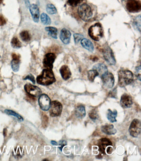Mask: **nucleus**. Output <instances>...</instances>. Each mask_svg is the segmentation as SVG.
Here are the masks:
<instances>
[{"label": "nucleus", "mask_w": 141, "mask_h": 161, "mask_svg": "<svg viewBox=\"0 0 141 161\" xmlns=\"http://www.w3.org/2000/svg\"><path fill=\"white\" fill-rule=\"evenodd\" d=\"M56 81L54 73L52 69H43L41 74L36 77L38 84L44 86H48L53 84Z\"/></svg>", "instance_id": "1"}, {"label": "nucleus", "mask_w": 141, "mask_h": 161, "mask_svg": "<svg viewBox=\"0 0 141 161\" xmlns=\"http://www.w3.org/2000/svg\"><path fill=\"white\" fill-rule=\"evenodd\" d=\"M119 85L123 87L133 82L134 75L133 72L128 70H121L118 72Z\"/></svg>", "instance_id": "2"}, {"label": "nucleus", "mask_w": 141, "mask_h": 161, "mask_svg": "<svg viewBox=\"0 0 141 161\" xmlns=\"http://www.w3.org/2000/svg\"><path fill=\"white\" fill-rule=\"evenodd\" d=\"M88 33L90 37L94 40L99 41L103 35V29L102 25L97 23L89 28Z\"/></svg>", "instance_id": "3"}, {"label": "nucleus", "mask_w": 141, "mask_h": 161, "mask_svg": "<svg viewBox=\"0 0 141 161\" xmlns=\"http://www.w3.org/2000/svg\"><path fill=\"white\" fill-rule=\"evenodd\" d=\"M79 16L84 21H88L92 17V13L91 8L86 4H83L79 6L78 10Z\"/></svg>", "instance_id": "4"}, {"label": "nucleus", "mask_w": 141, "mask_h": 161, "mask_svg": "<svg viewBox=\"0 0 141 161\" xmlns=\"http://www.w3.org/2000/svg\"><path fill=\"white\" fill-rule=\"evenodd\" d=\"M141 130V122L138 119L133 120L129 128L130 135L134 138H137L140 134Z\"/></svg>", "instance_id": "5"}, {"label": "nucleus", "mask_w": 141, "mask_h": 161, "mask_svg": "<svg viewBox=\"0 0 141 161\" xmlns=\"http://www.w3.org/2000/svg\"><path fill=\"white\" fill-rule=\"evenodd\" d=\"M50 109V115L51 117H59L62 113V104L57 101H52Z\"/></svg>", "instance_id": "6"}, {"label": "nucleus", "mask_w": 141, "mask_h": 161, "mask_svg": "<svg viewBox=\"0 0 141 161\" xmlns=\"http://www.w3.org/2000/svg\"><path fill=\"white\" fill-rule=\"evenodd\" d=\"M24 89L26 93L31 97L34 98L39 97L42 93L40 88L29 83H27L25 85Z\"/></svg>", "instance_id": "7"}, {"label": "nucleus", "mask_w": 141, "mask_h": 161, "mask_svg": "<svg viewBox=\"0 0 141 161\" xmlns=\"http://www.w3.org/2000/svg\"><path fill=\"white\" fill-rule=\"evenodd\" d=\"M38 102L40 107L43 111H47L50 109L51 102L47 94H41L39 98Z\"/></svg>", "instance_id": "8"}, {"label": "nucleus", "mask_w": 141, "mask_h": 161, "mask_svg": "<svg viewBox=\"0 0 141 161\" xmlns=\"http://www.w3.org/2000/svg\"><path fill=\"white\" fill-rule=\"evenodd\" d=\"M126 7L129 12H139L141 11V2L138 0H128Z\"/></svg>", "instance_id": "9"}, {"label": "nucleus", "mask_w": 141, "mask_h": 161, "mask_svg": "<svg viewBox=\"0 0 141 161\" xmlns=\"http://www.w3.org/2000/svg\"><path fill=\"white\" fill-rule=\"evenodd\" d=\"M101 77L104 86L108 88H112L114 87L115 79L112 73L108 72L102 75Z\"/></svg>", "instance_id": "10"}, {"label": "nucleus", "mask_w": 141, "mask_h": 161, "mask_svg": "<svg viewBox=\"0 0 141 161\" xmlns=\"http://www.w3.org/2000/svg\"><path fill=\"white\" fill-rule=\"evenodd\" d=\"M55 58L56 56L52 53H49L46 54L43 61V66L47 69L52 70Z\"/></svg>", "instance_id": "11"}, {"label": "nucleus", "mask_w": 141, "mask_h": 161, "mask_svg": "<svg viewBox=\"0 0 141 161\" xmlns=\"http://www.w3.org/2000/svg\"><path fill=\"white\" fill-rule=\"evenodd\" d=\"M103 55L107 62L110 65H114L116 63L114 53L110 47L107 46L103 50Z\"/></svg>", "instance_id": "12"}, {"label": "nucleus", "mask_w": 141, "mask_h": 161, "mask_svg": "<svg viewBox=\"0 0 141 161\" xmlns=\"http://www.w3.org/2000/svg\"><path fill=\"white\" fill-rule=\"evenodd\" d=\"M112 145L113 144L111 140L107 138H102V139H100L98 141V143H97V146L99 147V152L101 154H105V155H106L105 150L106 148L108 146H112Z\"/></svg>", "instance_id": "13"}, {"label": "nucleus", "mask_w": 141, "mask_h": 161, "mask_svg": "<svg viewBox=\"0 0 141 161\" xmlns=\"http://www.w3.org/2000/svg\"><path fill=\"white\" fill-rule=\"evenodd\" d=\"M120 103L123 108L125 109L130 108L133 104V99L131 96L126 93L123 94L121 97Z\"/></svg>", "instance_id": "14"}, {"label": "nucleus", "mask_w": 141, "mask_h": 161, "mask_svg": "<svg viewBox=\"0 0 141 161\" xmlns=\"http://www.w3.org/2000/svg\"><path fill=\"white\" fill-rule=\"evenodd\" d=\"M29 11L34 21L35 22H38L39 19V11L37 5L32 4L30 6Z\"/></svg>", "instance_id": "15"}, {"label": "nucleus", "mask_w": 141, "mask_h": 161, "mask_svg": "<svg viewBox=\"0 0 141 161\" xmlns=\"http://www.w3.org/2000/svg\"><path fill=\"white\" fill-rule=\"evenodd\" d=\"M60 37L64 44H68L70 42L71 33L68 30L64 28L61 31Z\"/></svg>", "instance_id": "16"}, {"label": "nucleus", "mask_w": 141, "mask_h": 161, "mask_svg": "<svg viewBox=\"0 0 141 161\" xmlns=\"http://www.w3.org/2000/svg\"><path fill=\"white\" fill-rule=\"evenodd\" d=\"M60 72L62 78L65 80L69 79L72 75L69 67L66 65H62V67H60Z\"/></svg>", "instance_id": "17"}, {"label": "nucleus", "mask_w": 141, "mask_h": 161, "mask_svg": "<svg viewBox=\"0 0 141 161\" xmlns=\"http://www.w3.org/2000/svg\"><path fill=\"white\" fill-rule=\"evenodd\" d=\"M102 132L108 135H114L116 133L117 131L114 129V125L112 124H106L102 126L101 128Z\"/></svg>", "instance_id": "18"}, {"label": "nucleus", "mask_w": 141, "mask_h": 161, "mask_svg": "<svg viewBox=\"0 0 141 161\" xmlns=\"http://www.w3.org/2000/svg\"><path fill=\"white\" fill-rule=\"evenodd\" d=\"M74 114L78 119H82L86 116V110L83 105H80L74 109Z\"/></svg>", "instance_id": "19"}, {"label": "nucleus", "mask_w": 141, "mask_h": 161, "mask_svg": "<svg viewBox=\"0 0 141 161\" xmlns=\"http://www.w3.org/2000/svg\"><path fill=\"white\" fill-rule=\"evenodd\" d=\"M93 69L97 70L99 73V75H100L101 77L106 72H108L107 66L103 63H98L95 65L93 67Z\"/></svg>", "instance_id": "20"}, {"label": "nucleus", "mask_w": 141, "mask_h": 161, "mask_svg": "<svg viewBox=\"0 0 141 161\" xmlns=\"http://www.w3.org/2000/svg\"><path fill=\"white\" fill-rule=\"evenodd\" d=\"M81 45L84 49L89 51L92 52L94 51V47L92 43L89 40L86 38L82 39L81 41Z\"/></svg>", "instance_id": "21"}, {"label": "nucleus", "mask_w": 141, "mask_h": 161, "mask_svg": "<svg viewBox=\"0 0 141 161\" xmlns=\"http://www.w3.org/2000/svg\"><path fill=\"white\" fill-rule=\"evenodd\" d=\"M108 114H107V119L111 123H114L117 122L116 118L117 117L118 112L116 109L112 111L111 109L108 110Z\"/></svg>", "instance_id": "22"}, {"label": "nucleus", "mask_w": 141, "mask_h": 161, "mask_svg": "<svg viewBox=\"0 0 141 161\" xmlns=\"http://www.w3.org/2000/svg\"><path fill=\"white\" fill-rule=\"evenodd\" d=\"M20 58L13 59L11 62V66L13 71L15 72L18 71L20 68Z\"/></svg>", "instance_id": "23"}, {"label": "nucleus", "mask_w": 141, "mask_h": 161, "mask_svg": "<svg viewBox=\"0 0 141 161\" xmlns=\"http://www.w3.org/2000/svg\"><path fill=\"white\" fill-rule=\"evenodd\" d=\"M45 30L48 32V34L54 39H57L58 30L55 27H47Z\"/></svg>", "instance_id": "24"}, {"label": "nucleus", "mask_w": 141, "mask_h": 161, "mask_svg": "<svg viewBox=\"0 0 141 161\" xmlns=\"http://www.w3.org/2000/svg\"><path fill=\"white\" fill-rule=\"evenodd\" d=\"M99 76V74L97 70L93 69L89 70L88 72V78L91 82H94L95 77Z\"/></svg>", "instance_id": "25"}, {"label": "nucleus", "mask_w": 141, "mask_h": 161, "mask_svg": "<svg viewBox=\"0 0 141 161\" xmlns=\"http://www.w3.org/2000/svg\"><path fill=\"white\" fill-rule=\"evenodd\" d=\"M4 112L6 114H8V115L13 116L16 117V118H17L18 120H19L20 122H22L24 120L23 118L20 115L16 113L14 111H12V110L6 109L5 110Z\"/></svg>", "instance_id": "26"}, {"label": "nucleus", "mask_w": 141, "mask_h": 161, "mask_svg": "<svg viewBox=\"0 0 141 161\" xmlns=\"http://www.w3.org/2000/svg\"><path fill=\"white\" fill-rule=\"evenodd\" d=\"M21 39L25 42H29L31 40V36L29 33L27 31H23L20 33Z\"/></svg>", "instance_id": "27"}, {"label": "nucleus", "mask_w": 141, "mask_h": 161, "mask_svg": "<svg viewBox=\"0 0 141 161\" xmlns=\"http://www.w3.org/2000/svg\"><path fill=\"white\" fill-rule=\"evenodd\" d=\"M41 22L45 25H48L51 23V20L49 17L45 13H43L41 15Z\"/></svg>", "instance_id": "28"}, {"label": "nucleus", "mask_w": 141, "mask_h": 161, "mask_svg": "<svg viewBox=\"0 0 141 161\" xmlns=\"http://www.w3.org/2000/svg\"><path fill=\"white\" fill-rule=\"evenodd\" d=\"M11 44L12 47L15 49L20 48L22 46L21 42L16 37L13 38L11 41Z\"/></svg>", "instance_id": "29"}, {"label": "nucleus", "mask_w": 141, "mask_h": 161, "mask_svg": "<svg viewBox=\"0 0 141 161\" xmlns=\"http://www.w3.org/2000/svg\"><path fill=\"white\" fill-rule=\"evenodd\" d=\"M46 11L48 14L53 15L57 12V10L52 4H48L46 6Z\"/></svg>", "instance_id": "30"}, {"label": "nucleus", "mask_w": 141, "mask_h": 161, "mask_svg": "<svg viewBox=\"0 0 141 161\" xmlns=\"http://www.w3.org/2000/svg\"><path fill=\"white\" fill-rule=\"evenodd\" d=\"M134 27L138 30L139 31L141 30V15H139L137 17L133 22Z\"/></svg>", "instance_id": "31"}, {"label": "nucleus", "mask_w": 141, "mask_h": 161, "mask_svg": "<svg viewBox=\"0 0 141 161\" xmlns=\"http://www.w3.org/2000/svg\"><path fill=\"white\" fill-rule=\"evenodd\" d=\"M83 0H67V4L71 6L76 7L80 4Z\"/></svg>", "instance_id": "32"}, {"label": "nucleus", "mask_w": 141, "mask_h": 161, "mask_svg": "<svg viewBox=\"0 0 141 161\" xmlns=\"http://www.w3.org/2000/svg\"><path fill=\"white\" fill-rule=\"evenodd\" d=\"M89 117L92 120L95 121L99 118V115L95 109H93L89 112Z\"/></svg>", "instance_id": "33"}, {"label": "nucleus", "mask_w": 141, "mask_h": 161, "mask_svg": "<svg viewBox=\"0 0 141 161\" xmlns=\"http://www.w3.org/2000/svg\"><path fill=\"white\" fill-rule=\"evenodd\" d=\"M73 36H74V42L76 44H77L79 41L84 37L82 35L79 34H74Z\"/></svg>", "instance_id": "34"}, {"label": "nucleus", "mask_w": 141, "mask_h": 161, "mask_svg": "<svg viewBox=\"0 0 141 161\" xmlns=\"http://www.w3.org/2000/svg\"><path fill=\"white\" fill-rule=\"evenodd\" d=\"M27 79H29L32 81L34 84H35V79L34 76L32 74H29L24 78V80H27Z\"/></svg>", "instance_id": "35"}, {"label": "nucleus", "mask_w": 141, "mask_h": 161, "mask_svg": "<svg viewBox=\"0 0 141 161\" xmlns=\"http://www.w3.org/2000/svg\"><path fill=\"white\" fill-rule=\"evenodd\" d=\"M48 120V118L47 116L46 115H43L42 119L43 127H47Z\"/></svg>", "instance_id": "36"}, {"label": "nucleus", "mask_w": 141, "mask_h": 161, "mask_svg": "<svg viewBox=\"0 0 141 161\" xmlns=\"http://www.w3.org/2000/svg\"><path fill=\"white\" fill-rule=\"evenodd\" d=\"M6 21L2 15H0V26H3L6 24Z\"/></svg>", "instance_id": "37"}, {"label": "nucleus", "mask_w": 141, "mask_h": 161, "mask_svg": "<svg viewBox=\"0 0 141 161\" xmlns=\"http://www.w3.org/2000/svg\"><path fill=\"white\" fill-rule=\"evenodd\" d=\"M66 145H67V142L65 141H62L61 143H60L59 145L60 146L59 147V148L61 151H62L63 147Z\"/></svg>", "instance_id": "38"}, {"label": "nucleus", "mask_w": 141, "mask_h": 161, "mask_svg": "<svg viewBox=\"0 0 141 161\" xmlns=\"http://www.w3.org/2000/svg\"><path fill=\"white\" fill-rule=\"evenodd\" d=\"M116 94V90H114L113 91H112V92H110V96H111V97H114V98H115V97L116 96V94Z\"/></svg>", "instance_id": "39"}, {"label": "nucleus", "mask_w": 141, "mask_h": 161, "mask_svg": "<svg viewBox=\"0 0 141 161\" xmlns=\"http://www.w3.org/2000/svg\"><path fill=\"white\" fill-rule=\"evenodd\" d=\"M113 151V148L112 147H109L107 148V153L108 154H111Z\"/></svg>", "instance_id": "40"}, {"label": "nucleus", "mask_w": 141, "mask_h": 161, "mask_svg": "<svg viewBox=\"0 0 141 161\" xmlns=\"http://www.w3.org/2000/svg\"><path fill=\"white\" fill-rule=\"evenodd\" d=\"M51 144H52L53 146H58V144L57 143V142H56V141H51Z\"/></svg>", "instance_id": "41"}, {"label": "nucleus", "mask_w": 141, "mask_h": 161, "mask_svg": "<svg viewBox=\"0 0 141 161\" xmlns=\"http://www.w3.org/2000/svg\"><path fill=\"white\" fill-rule=\"evenodd\" d=\"M0 58H1V55H0Z\"/></svg>", "instance_id": "42"}]
</instances>
